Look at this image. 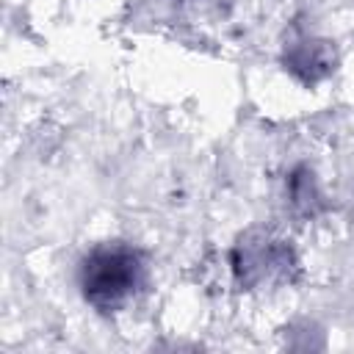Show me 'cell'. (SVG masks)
I'll return each mask as SVG.
<instances>
[{"mask_svg":"<svg viewBox=\"0 0 354 354\" xmlns=\"http://www.w3.org/2000/svg\"><path fill=\"white\" fill-rule=\"evenodd\" d=\"M136 279H138V263L124 252H100L86 268V288L97 301L102 299L116 304L136 288Z\"/></svg>","mask_w":354,"mask_h":354,"instance_id":"1","label":"cell"}]
</instances>
